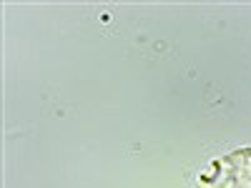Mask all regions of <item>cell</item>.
Listing matches in <instances>:
<instances>
[{"mask_svg":"<svg viewBox=\"0 0 251 188\" xmlns=\"http://www.w3.org/2000/svg\"><path fill=\"white\" fill-rule=\"evenodd\" d=\"M199 188H251V145L216 158L201 176Z\"/></svg>","mask_w":251,"mask_h":188,"instance_id":"6da1fadb","label":"cell"}]
</instances>
